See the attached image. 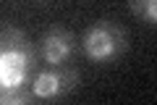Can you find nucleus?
<instances>
[{
	"label": "nucleus",
	"mask_w": 157,
	"mask_h": 105,
	"mask_svg": "<svg viewBox=\"0 0 157 105\" xmlns=\"http://www.w3.org/2000/svg\"><path fill=\"white\" fill-rule=\"evenodd\" d=\"M37 66V50L26 32L18 26H6L0 32V92L29 89Z\"/></svg>",
	"instance_id": "1"
},
{
	"label": "nucleus",
	"mask_w": 157,
	"mask_h": 105,
	"mask_svg": "<svg viewBox=\"0 0 157 105\" xmlns=\"http://www.w3.org/2000/svg\"><path fill=\"white\" fill-rule=\"evenodd\" d=\"M81 53L94 66H115L131 50V34L113 16H100L81 34Z\"/></svg>",
	"instance_id": "2"
},
{
	"label": "nucleus",
	"mask_w": 157,
	"mask_h": 105,
	"mask_svg": "<svg viewBox=\"0 0 157 105\" xmlns=\"http://www.w3.org/2000/svg\"><path fill=\"white\" fill-rule=\"evenodd\" d=\"M78 84H81V74L73 66L42 68L29 82V95L34 100H39V103H52V100H60L66 95H71Z\"/></svg>",
	"instance_id": "3"
},
{
	"label": "nucleus",
	"mask_w": 157,
	"mask_h": 105,
	"mask_svg": "<svg viewBox=\"0 0 157 105\" xmlns=\"http://www.w3.org/2000/svg\"><path fill=\"white\" fill-rule=\"evenodd\" d=\"M76 34L71 29L52 24L45 29V34L37 42V55L42 58L45 68H63L71 66V58L76 55Z\"/></svg>",
	"instance_id": "4"
},
{
	"label": "nucleus",
	"mask_w": 157,
	"mask_h": 105,
	"mask_svg": "<svg viewBox=\"0 0 157 105\" xmlns=\"http://www.w3.org/2000/svg\"><path fill=\"white\" fill-rule=\"evenodd\" d=\"M128 11L136 16V21L147 24V26H155L157 24V3L155 0H131Z\"/></svg>",
	"instance_id": "5"
},
{
	"label": "nucleus",
	"mask_w": 157,
	"mask_h": 105,
	"mask_svg": "<svg viewBox=\"0 0 157 105\" xmlns=\"http://www.w3.org/2000/svg\"><path fill=\"white\" fill-rule=\"evenodd\" d=\"M0 105H37V100L29 95V89H8L0 92Z\"/></svg>",
	"instance_id": "6"
}]
</instances>
